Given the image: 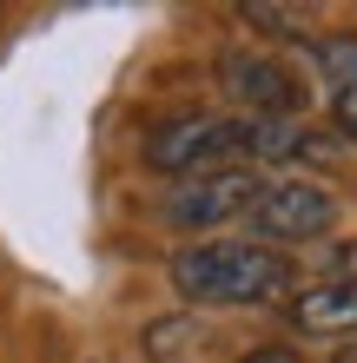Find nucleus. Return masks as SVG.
<instances>
[{
    "instance_id": "nucleus-4",
    "label": "nucleus",
    "mask_w": 357,
    "mask_h": 363,
    "mask_svg": "<svg viewBox=\"0 0 357 363\" xmlns=\"http://www.w3.org/2000/svg\"><path fill=\"white\" fill-rule=\"evenodd\" d=\"M265 191L258 172H245V165H219V172H199V179H179L172 191H165V225L179 231H212L225 218H245L251 199Z\"/></svg>"
},
{
    "instance_id": "nucleus-3",
    "label": "nucleus",
    "mask_w": 357,
    "mask_h": 363,
    "mask_svg": "<svg viewBox=\"0 0 357 363\" xmlns=\"http://www.w3.org/2000/svg\"><path fill=\"white\" fill-rule=\"evenodd\" d=\"M245 225L258 231V245H304V238H324L338 225V199L311 179H265Z\"/></svg>"
},
{
    "instance_id": "nucleus-8",
    "label": "nucleus",
    "mask_w": 357,
    "mask_h": 363,
    "mask_svg": "<svg viewBox=\"0 0 357 363\" xmlns=\"http://www.w3.org/2000/svg\"><path fill=\"white\" fill-rule=\"evenodd\" d=\"M245 363H304L298 350H285V344H265V350H251Z\"/></svg>"
},
{
    "instance_id": "nucleus-5",
    "label": "nucleus",
    "mask_w": 357,
    "mask_h": 363,
    "mask_svg": "<svg viewBox=\"0 0 357 363\" xmlns=\"http://www.w3.org/2000/svg\"><path fill=\"white\" fill-rule=\"evenodd\" d=\"M219 79H225V93L245 99L258 119H298V106H304L298 79H291L271 53H232V60L219 67Z\"/></svg>"
},
{
    "instance_id": "nucleus-2",
    "label": "nucleus",
    "mask_w": 357,
    "mask_h": 363,
    "mask_svg": "<svg viewBox=\"0 0 357 363\" xmlns=\"http://www.w3.org/2000/svg\"><path fill=\"white\" fill-rule=\"evenodd\" d=\"M145 165H153V172H179V179L238 165V113H179V119L153 125Z\"/></svg>"
},
{
    "instance_id": "nucleus-6",
    "label": "nucleus",
    "mask_w": 357,
    "mask_h": 363,
    "mask_svg": "<svg viewBox=\"0 0 357 363\" xmlns=\"http://www.w3.org/2000/svg\"><path fill=\"white\" fill-rule=\"evenodd\" d=\"M291 324L311 337H357V277H331L318 291L291 297Z\"/></svg>"
},
{
    "instance_id": "nucleus-1",
    "label": "nucleus",
    "mask_w": 357,
    "mask_h": 363,
    "mask_svg": "<svg viewBox=\"0 0 357 363\" xmlns=\"http://www.w3.org/2000/svg\"><path fill=\"white\" fill-rule=\"evenodd\" d=\"M172 284L192 304H271L291 291V264L258 238H205L172 258Z\"/></svg>"
},
{
    "instance_id": "nucleus-9",
    "label": "nucleus",
    "mask_w": 357,
    "mask_h": 363,
    "mask_svg": "<svg viewBox=\"0 0 357 363\" xmlns=\"http://www.w3.org/2000/svg\"><path fill=\"white\" fill-rule=\"evenodd\" d=\"M338 363H357V344H351V350H344V357H338Z\"/></svg>"
},
{
    "instance_id": "nucleus-7",
    "label": "nucleus",
    "mask_w": 357,
    "mask_h": 363,
    "mask_svg": "<svg viewBox=\"0 0 357 363\" xmlns=\"http://www.w3.org/2000/svg\"><path fill=\"white\" fill-rule=\"evenodd\" d=\"M311 60H318V79H324V99L338 113V125L357 139V40H318Z\"/></svg>"
}]
</instances>
